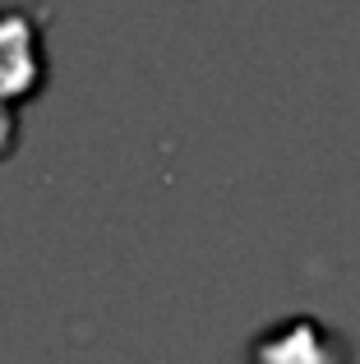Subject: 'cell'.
<instances>
[{
    "label": "cell",
    "mask_w": 360,
    "mask_h": 364,
    "mask_svg": "<svg viewBox=\"0 0 360 364\" xmlns=\"http://www.w3.org/2000/svg\"><path fill=\"white\" fill-rule=\"evenodd\" d=\"M37 74V33H28L23 14H0V102L33 92Z\"/></svg>",
    "instance_id": "2"
},
{
    "label": "cell",
    "mask_w": 360,
    "mask_h": 364,
    "mask_svg": "<svg viewBox=\"0 0 360 364\" xmlns=\"http://www.w3.org/2000/svg\"><path fill=\"white\" fill-rule=\"evenodd\" d=\"M346 360H351V350L342 346V337L324 328L319 318H305V314L259 332L250 346V364H346Z\"/></svg>",
    "instance_id": "1"
}]
</instances>
